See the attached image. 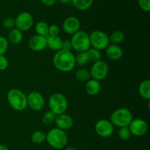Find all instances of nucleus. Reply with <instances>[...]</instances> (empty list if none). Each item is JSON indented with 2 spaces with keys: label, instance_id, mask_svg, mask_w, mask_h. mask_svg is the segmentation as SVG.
Returning a JSON list of instances; mask_svg holds the SVG:
<instances>
[{
  "label": "nucleus",
  "instance_id": "obj_1",
  "mask_svg": "<svg viewBox=\"0 0 150 150\" xmlns=\"http://www.w3.org/2000/svg\"><path fill=\"white\" fill-rule=\"evenodd\" d=\"M53 64L59 71L69 73L74 69L76 64L75 55L70 51L62 49L54 54Z\"/></svg>",
  "mask_w": 150,
  "mask_h": 150
},
{
  "label": "nucleus",
  "instance_id": "obj_2",
  "mask_svg": "<svg viewBox=\"0 0 150 150\" xmlns=\"http://www.w3.org/2000/svg\"><path fill=\"white\" fill-rule=\"evenodd\" d=\"M7 102L13 109L22 111L27 107V97L22 91L18 89H11L7 95Z\"/></svg>",
  "mask_w": 150,
  "mask_h": 150
},
{
  "label": "nucleus",
  "instance_id": "obj_3",
  "mask_svg": "<svg viewBox=\"0 0 150 150\" xmlns=\"http://www.w3.org/2000/svg\"><path fill=\"white\" fill-rule=\"evenodd\" d=\"M45 141H47L51 147L56 149H61L67 145L68 138L65 131L56 127L48 132Z\"/></svg>",
  "mask_w": 150,
  "mask_h": 150
},
{
  "label": "nucleus",
  "instance_id": "obj_4",
  "mask_svg": "<svg viewBox=\"0 0 150 150\" xmlns=\"http://www.w3.org/2000/svg\"><path fill=\"white\" fill-rule=\"evenodd\" d=\"M48 108L56 115L64 114L68 108V102L66 97L62 93H54L51 95L48 102Z\"/></svg>",
  "mask_w": 150,
  "mask_h": 150
},
{
  "label": "nucleus",
  "instance_id": "obj_5",
  "mask_svg": "<svg viewBox=\"0 0 150 150\" xmlns=\"http://www.w3.org/2000/svg\"><path fill=\"white\" fill-rule=\"evenodd\" d=\"M133 120L132 113L130 110L125 108H120L115 110L110 117V121L113 125L119 127H128Z\"/></svg>",
  "mask_w": 150,
  "mask_h": 150
},
{
  "label": "nucleus",
  "instance_id": "obj_6",
  "mask_svg": "<svg viewBox=\"0 0 150 150\" xmlns=\"http://www.w3.org/2000/svg\"><path fill=\"white\" fill-rule=\"evenodd\" d=\"M71 43L73 48L77 52H85L91 47L89 35L84 31L79 30L72 35Z\"/></svg>",
  "mask_w": 150,
  "mask_h": 150
},
{
  "label": "nucleus",
  "instance_id": "obj_7",
  "mask_svg": "<svg viewBox=\"0 0 150 150\" xmlns=\"http://www.w3.org/2000/svg\"><path fill=\"white\" fill-rule=\"evenodd\" d=\"M90 45L92 48L100 51L105 49L110 45L109 36L105 32L95 30L89 35Z\"/></svg>",
  "mask_w": 150,
  "mask_h": 150
},
{
  "label": "nucleus",
  "instance_id": "obj_8",
  "mask_svg": "<svg viewBox=\"0 0 150 150\" xmlns=\"http://www.w3.org/2000/svg\"><path fill=\"white\" fill-rule=\"evenodd\" d=\"M33 16L29 12H21L16 16L15 19L16 28L21 31L22 32L29 30L33 26Z\"/></svg>",
  "mask_w": 150,
  "mask_h": 150
},
{
  "label": "nucleus",
  "instance_id": "obj_9",
  "mask_svg": "<svg viewBox=\"0 0 150 150\" xmlns=\"http://www.w3.org/2000/svg\"><path fill=\"white\" fill-rule=\"evenodd\" d=\"M90 76L97 81L105 79L108 74V66L105 61L99 60L93 63L89 71Z\"/></svg>",
  "mask_w": 150,
  "mask_h": 150
},
{
  "label": "nucleus",
  "instance_id": "obj_10",
  "mask_svg": "<svg viewBox=\"0 0 150 150\" xmlns=\"http://www.w3.org/2000/svg\"><path fill=\"white\" fill-rule=\"evenodd\" d=\"M95 130L100 137L108 138L113 134L114 128L110 120L103 119L97 122L95 125Z\"/></svg>",
  "mask_w": 150,
  "mask_h": 150
},
{
  "label": "nucleus",
  "instance_id": "obj_11",
  "mask_svg": "<svg viewBox=\"0 0 150 150\" xmlns=\"http://www.w3.org/2000/svg\"><path fill=\"white\" fill-rule=\"evenodd\" d=\"M128 127L131 135L137 137L144 136L149 129L147 122L142 119H133L129 125Z\"/></svg>",
  "mask_w": 150,
  "mask_h": 150
},
{
  "label": "nucleus",
  "instance_id": "obj_12",
  "mask_svg": "<svg viewBox=\"0 0 150 150\" xmlns=\"http://www.w3.org/2000/svg\"><path fill=\"white\" fill-rule=\"evenodd\" d=\"M27 97V105L35 111H41L45 105L43 96L39 92H30Z\"/></svg>",
  "mask_w": 150,
  "mask_h": 150
},
{
  "label": "nucleus",
  "instance_id": "obj_13",
  "mask_svg": "<svg viewBox=\"0 0 150 150\" xmlns=\"http://www.w3.org/2000/svg\"><path fill=\"white\" fill-rule=\"evenodd\" d=\"M81 22L76 17L70 16L65 18L62 23V29L67 35H74L80 30Z\"/></svg>",
  "mask_w": 150,
  "mask_h": 150
},
{
  "label": "nucleus",
  "instance_id": "obj_14",
  "mask_svg": "<svg viewBox=\"0 0 150 150\" xmlns=\"http://www.w3.org/2000/svg\"><path fill=\"white\" fill-rule=\"evenodd\" d=\"M29 48L34 51H41L46 48V38L40 35H34L28 42Z\"/></svg>",
  "mask_w": 150,
  "mask_h": 150
},
{
  "label": "nucleus",
  "instance_id": "obj_15",
  "mask_svg": "<svg viewBox=\"0 0 150 150\" xmlns=\"http://www.w3.org/2000/svg\"><path fill=\"white\" fill-rule=\"evenodd\" d=\"M54 122H55L57 128L61 129L64 131L70 130L73 125V118L70 115L65 114V113L57 115Z\"/></svg>",
  "mask_w": 150,
  "mask_h": 150
},
{
  "label": "nucleus",
  "instance_id": "obj_16",
  "mask_svg": "<svg viewBox=\"0 0 150 150\" xmlns=\"http://www.w3.org/2000/svg\"><path fill=\"white\" fill-rule=\"evenodd\" d=\"M105 54L109 59L117 61L122 57L123 51L121 47L119 46L118 45L111 44L105 48Z\"/></svg>",
  "mask_w": 150,
  "mask_h": 150
},
{
  "label": "nucleus",
  "instance_id": "obj_17",
  "mask_svg": "<svg viewBox=\"0 0 150 150\" xmlns=\"http://www.w3.org/2000/svg\"><path fill=\"white\" fill-rule=\"evenodd\" d=\"M62 40L59 36H48L46 37V47L52 51H57L62 50Z\"/></svg>",
  "mask_w": 150,
  "mask_h": 150
},
{
  "label": "nucleus",
  "instance_id": "obj_18",
  "mask_svg": "<svg viewBox=\"0 0 150 150\" xmlns=\"http://www.w3.org/2000/svg\"><path fill=\"white\" fill-rule=\"evenodd\" d=\"M101 85L99 81H97L95 79H89L88 81H86L85 89L88 95L91 96H95L97 95L100 91Z\"/></svg>",
  "mask_w": 150,
  "mask_h": 150
},
{
  "label": "nucleus",
  "instance_id": "obj_19",
  "mask_svg": "<svg viewBox=\"0 0 150 150\" xmlns=\"http://www.w3.org/2000/svg\"><path fill=\"white\" fill-rule=\"evenodd\" d=\"M23 40V32L18 29L17 28H13L10 29L8 34V42H10L13 45H18Z\"/></svg>",
  "mask_w": 150,
  "mask_h": 150
},
{
  "label": "nucleus",
  "instance_id": "obj_20",
  "mask_svg": "<svg viewBox=\"0 0 150 150\" xmlns=\"http://www.w3.org/2000/svg\"><path fill=\"white\" fill-rule=\"evenodd\" d=\"M139 95L142 98L149 100L150 99V81L144 80L140 83L139 87Z\"/></svg>",
  "mask_w": 150,
  "mask_h": 150
},
{
  "label": "nucleus",
  "instance_id": "obj_21",
  "mask_svg": "<svg viewBox=\"0 0 150 150\" xmlns=\"http://www.w3.org/2000/svg\"><path fill=\"white\" fill-rule=\"evenodd\" d=\"M73 6L80 11H85L92 6L94 0H71Z\"/></svg>",
  "mask_w": 150,
  "mask_h": 150
},
{
  "label": "nucleus",
  "instance_id": "obj_22",
  "mask_svg": "<svg viewBox=\"0 0 150 150\" xmlns=\"http://www.w3.org/2000/svg\"><path fill=\"white\" fill-rule=\"evenodd\" d=\"M48 28L49 26L45 21H39L35 25V32L37 35L46 38L48 35Z\"/></svg>",
  "mask_w": 150,
  "mask_h": 150
},
{
  "label": "nucleus",
  "instance_id": "obj_23",
  "mask_svg": "<svg viewBox=\"0 0 150 150\" xmlns=\"http://www.w3.org/2000/svg\"><path fill=\"white\" fill-rule=\"evenodd\" d=\"M125 40V34L122 31L116 30L113 32L109 36L110 42H112L113 44L118 45L123 42Z\"/></svg>",
  "mask_w": 150,
  "mask_h": 150
},
{
  "label": "nucleus",
  "instance_id": "obj_24",
  "mask_svg": "<svg viewBox=\"0 0 150 150\" xmlns=\"http://www.w3.org/2000/svg\"><path fill=\"white\" fill-rule=\"evenodd\" d=\"M86 52V54H87L88 59H89V62H92L95 63L100 60L101 53L98 50L95 49L94 48H89Z\"/></svg>",
  "mask_w": 150,
  "mask_h": 150
},
{
  "label": "nucleus",
  "instance_id": "obj_25",
  "mask_svg": "<svg viewBox=\"0 0 150 150\" xmlns=\"http://www.w3.org/2000/svg\"><path fill=\"white\" fill-rule=\"evenodd\" d=\"M76 78L78 81L81 82H86L90 79V73L87 70L84 68L79 69L76 72Z\"/></svg>",
  "mask_w": 150,
  "mask_h": 150
},
{
  "label": "nucleus",
  "instance_id": "obj_26",
  "mask_svg": "<svg viewBox=\"0 0 150 150\" xmlns=\"http://www.w3.org/2000/svg\"><path fill=\"white\" fill-rule=\"evenodd\" d=\"M46 139V134L40 130H37L35 131L31 136V140L33 143L40 144L43 143Z\"/></svg>",
  "mask_w": 150,
  "mask_h": 150
},
{
  "label": "nucleus",
  "instance_id": "obj_27",
  "mask_svg": "<svg viewBox=\"0 0 150 150\" xmlns=\"http://www.w3.org/2000/svg\"><path fill=\"white\" fill-rule=\"evenodd\" d=\"M57 115L51 111H46L42 117V122L45 125H50L55 122Z\"/></svg>",
  "mask_w": 150,
  "mask_h": 150
},
{
  "label": "nucleus",
  "instance_id": "obj_28",
  "mask_svg": "<svg viewBox=\"0 0 150 150\" xmlns=\"http://www.w3.org/2000/svg\"><path fill=\"white\" fill-rule=\"evenodd\" d=\"M75 58H76V64L79 66H84L89 62V59L86 51L78 53L77 55L75 56Z\"/></svg>",
  "mask_w": 150,
  "mask_h": 150
},
{
  "label": "nucleus",
  "instance_id": "obj_29",
  "mask_svg": "<svg viewBox=\"0 0 150 150\" xmlns=\"http://www.w3.org/2000/svg\"><path fill=\"white\" fill-rule=\"evenodd\" d=\"M118 136L121 140L127 141L131 136V133L128 127H120L118 131Z\"/></svg>",
  "mask_w": 150,
  "mask_h": 150
},
{
  "label": "nucleus",
  "instance_id": "obj_30",
  "mask_svg": "<svg viewBox=\"0 0 150 150\" xmlns=\"http://www.w3.org/2000/svg\"><path fill=\"white\" fill-rule=\"evenodd\" d=\"M9 42L6 38L0 36V56L4 55L8 49Z\"/></svg>",
  "mask_w": 150,
  "mask_h": 150
},
{
  "label": "nucleus",
  "instance_id": "obj_31",
  "mask_svg": "<svg viewBox=\"0 0 150 150\" xmlns=\"http://www.w3.org/2000/svg\"><path fill=\"white\" fill-rule=\"evenodd\" d=\"M2 25L5 29H12L15 28V18L12 17H7L3 20Z\"/></svg>",
  "mask_w": 150,
  "mask_h": 150
},
{
  "label": "nucleus",
  "instance_id": "obj_32",
  "mask_svg": "<svg viewBox=\"0 0 150 150\" xmlns=\"http://www.w3.org/2000/svg\"><path fill=\"white\" fill-rule=\"evenodd\" d=\"M139 5L143 11H150V0H139Z\"/></svg>",
  "mask_w": 150,
  "mask_h": 150
},
{
  "label": "nucleus",
  "instance_id": "obj_33",
  "mask_svg": "<svg viewBox=\"0 0 150 150\" xmlns=\"http://www.w3.org/2000/svg\"><path fill=\"white\" fill-rule=\"evenodd\" d=\"M9 62L4 55L0 56V71H4L8 67Z\"/></svg>",
  "mask_w": 150,
  "mask_h": 150
},
{
  "label": "nucleus",
  "instance_id": "obj_34",
  "mask_svg": "<svg viewBox=\"0 0 150 150\" xmlns=\"http://www.w3.org/2000/svg\"><path fill=\"white\" fill-rule=\"evenodd\" d=\"M59 33V27L57 25L53 24L48 28V35L49 36H58Z\"/></svg>",
  "mask_w": 150,
  "mask_h": 150
},
{
  "label": "nucleus",
  "instance_id": "obj_35",
  "mask_svg": "<svg viewBox=\"0 0 150 150\" xmlns=\"http://www.w3.org/2000/svg\"><path fill=\"white\" fill-rule=\"evenodd\" d=\"M62 49L65 50V51H71V49H73V46H72V43L70 40H62Z\"/></svg>",
  "mask_w": 150,
  "mask_h": 150
},
{
  "label": "nucleus",
  "instance_id": "obj_36",
  "mask_svg": "<svg viewBox=\"0 0 150 150\" xmlns=\"http://www.w3.org/2000/svg\"><path fill=\"white\" fill-rule=\"evenodd\" d=\"M56 1H57V0H41V2H42L44 5L48 6V7L54 5L56 3Z\"/></svg>",
  "mask_w": 150,
  "mask_h": 150
},
{
  "label": "nucleus",
  "instance_id": "obj_37",
  "mask_svg": "<svg viewBox=\"0 0 150 150\" xmlns=\"http://www.w3.org/2000/svg\"><path fill=\"white\" fill-rule=\"evenodd\" d=\"M59 2L62 3V4H67L69 1H71V0H57Z\"/></svg>",
  "mask_w": 150,
  "mask_h": 150
},
{
  "label": "nucleus",
  "instance_id": "obj_38",
  "mask_svg": "<svg viewBox=\"0 0 150 150\" xmlns=\"http://www.w3.org/2000/svg\"><path fill=\"white\" fill-rule=\"evenodd\" d=\"M0 150H10L6 146L3 144H0Z\"/></svg>",
  "mask_w": 150,
  "mask_h": 150
},
{
  "label": "nucleus",
  "instance_id": "obj_39",
  "mask_svg": "<svg viewBox=\"0 0 150 150\" xmlns=\"http://www.w3.org/2000/svg\"><path fill=\"white\" fill-rule=\"evenodd\" d=\"M64 150H78L76 148L73 147V146H67V147L65 148Z\"/></svg>",
  "mask_w": 150,
  "mask_h": 150
}]
</instances>
